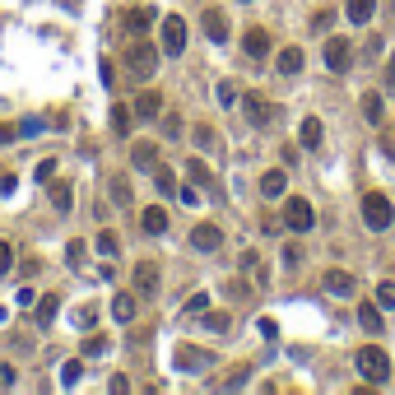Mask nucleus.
<instances>
[{
	"label": "nucleus",
	"instance_id": "obj_9",
	"mask_svg": "<svg viewBox=\"0 0 395 395\" xmlns=\"http://www.w3.org/2000/svg\"><path fill=\"white\" fill-rule=\"evenodd\" d=\"M321 289L335 293V298H353V293H358V279H353L349 270H326L321 274Z\"/></svg>",
	"mask_w": 395,
	"mask_h": 395
},
{
	"label": "nucleus",
	"instance_id": "obj_4",
	"mask_svg": "<svg viewBox=\"0 0 395 395\" xmlns=\"http://www.w3.org/2000/svg\"><path fill=\"white\" fill-rule=\"evenodd\" d=\"M158 47H163V56H182L186 51V19L182 15H167L158 24Z\"/></svg>",
	"mask_w": 395,
	"mask_h": 395
},
{
	"label": "nucleus",
	"instance_id": "obj_51",
	"mask_svg": "<svg viewBox=\"0 0 395 395\" xmlns=\"http://www.w3.org/2000/svg\"><path fill=\"white\" fill-rule=\"evenodd\" d=\"M15 135H19L15 126H0V144H10V140H15Z\"/></svg>",
	"mask_w": 395,
	"mask_h": 395
},
{
	"label": "nucleus",
	"instance_id": "obj_48",
	"mask_svg": "<svg viewBox=\"0 0 395 395\" xmlns=\"http://www.w3.org/2000/svg\"><path fill=\"white\" fill-rule=\"evenodd\" d=\"M37 131H42V121H37V117H28V121L19 126V135H37Z\"/></svg>",
	"mask_w": 395,
	"mask_h": 395
},
{
	"label": "nucleus",
	"instance_id": "obj_20",
	"mask_svg": "<svg viewBox=\"0 0 395 395\" xmlns=\"http://www.w3.org/2000/svg\"><path fill=\"white\" fill-rule=\"evenodd\" d=\"M344 15H349L353 24H367V19L377 15V0H344Z\"/></svg>",
	"mask_w": 395,
	"mask_h": 395
},
{
	"label": "nucleus",
	"instance_id": "obj_34",
	"mask_svg": "<svg viewBox=\"0 0 395 395\" xmlns=\"http://www.w3.org/2000/svg\"><path fill=\"white\" fill-rule=\"evenodd\" d=\"M205 330L224 335V330H228V312H205Z\"/></svg>",
	"mask_w": 395,
	"mask_h": 395
},
{
	"label": "nucleus",
	"instance_id": "obj_33",
	"mask_svg": "<svg viewBox=\"0 0 395 395\" xmlns=\"http://www.w3.org/2000/svg\"><path fill=\"white\" fill-rule=\"evenodd\" d=\"M84 256H89V246L79 242V237H75L70 246H65V260H70V270H79V265H84Z\"/></svg>",
	"mask_w": 395,
	"mask_h": 395
},
{
	"label": "nucleus",
	"instance_id": "obj_52",
	"mask_svg": "<svg viewBox=\"0 0 395 395\" xmlns=\"http://www.w3.org/2000/svg\"><path fill=\"white\" fill-rule=\"evenodd\" d=\"M0 321H5V307H0Z\"/></svg>",
	"mask_w": 395,
	"mask_h": 395
},
{
	"label": "nucleus",
	"instance_id": "obj_42",
	"mask_svg": "<svg viewBox=\"0 0 395 395\" xmlns=\"http://www.w3.org/2000/svg\"><path fill=\"white\" fill-rule=\"evenodd\" d=\"M177 200H182V205H200V191L196 186H177Z\"/></svg>",
	"mask_w": 395,
	"mask_h": 395
},
{
	"label": "nucleus",
	"instance_id": "obj_17",
	"mask_svg": "<svg viewBox=\"0 0 395 395\" xmlns=\"http://www.w3.org/2000/svg\"><path fill=\"white\" fill-rule=\"evenodd\" d=\"M274 70H279V75H298V70H303V51H298V47H284V51L274 56Z\"/></svg>",
	"mask_w": 395,
	"mask_h": 395
},
{
	"label": "nucleus",
	"instance_id": "obj_41",
	"mask_svg": "<svg viewBox=\"0 0 395 395\" xmlns=\"http://www.w3.org/2000/svg\"><path fill=\"white\" fill-rule=\"evenodd\" d=\"M112 200H117V205H131V186H126V182H112Z\"/></svg>",
	"mask_w": 395,
	"mask_h": 395
},
{
	"label": "nucleus",
	"instance_id": "obj_26",
	"mask_svg": "<svg viewBox=\"0 0 395 395\" xmlns=\"http://www.w3.org/2000/svg\"><path fill=\"white\" fill-rule=\"evenodd\" d=\"M135 303H140L135 293H121V298H117V303H112V317L121 321V326H126V321H135Z\"/></svg>",
	"mask_w": 395,
	"mask_h": 395
},
{
	"label": "nucleus",
	"instance_id": "obj_21",
	"mask_svg": "<svg viewBox=\"0 0 395 395\" xmlns=\"http://www.w3.org/2000/svg\"><path fill=\"white\" fill-rule=\"evenodd\" d=\"M242 274H251L256 284H265V279H270V270H265V260H260V251H242Z\"/></svg>",
	"mask_w": 395,
	"mask_h": 395
},
{
	"label": "nucleus",
	"instance_id": "obj_15",
	"mask_svg": "<svg viewBox=\"0 0 395 395\" xmlns=\"http://www.w3.org/2000/svg\"><path fill=\"white\" fill-rule=\"evenodd\" d=\"M200 24H205V37H210V42H228V15H224V10H205Z\"/></svg>",
	"mask_w": 395,
	"mask_h": 395
},
{
	"label": "nucleus",
	"instance_id": "obj_39",
	"mask_svg": "<svg viewBox=\"0 0 395 395\" xmlns=\"http://www.w3.org/2000/svg\"><path fill=\"white\" fill-rule=\"evenodd\" d=\"M10 265H15V246L0 242V274H10Z\"/></svg>",
	"mask_w": 395,
	"mask_h": 395
},
{
	"label": "nucleus",
	"instance_id": "obj_28",
	"mask_svg": "<svg viewBox=\"0 0 395 395\" xmlns=\"http://www.w3.org/2000/svg\"><path fill=\"white\" fill-rule=\"evenodd\" d=\"M358 321L377 335V330H381V307H377V303H358Z\"/></svg>",
	"mask_w": 395,
	"mask_h": 395
},
{
	"label": "nucleus",
	"instance_id": "obj_31",
	"mask_svg": "<svg viewBox=\"0 0 395 395\" xmlns=\"http://www.w3.org/2000/svg\"><path fill=\"white\" fill-rule=\"evenodd\" d=\"M149 24H153V15H149V10H126V28H131V33L149 28Z\"/></svg>",
	"mask_w": 395,
	"mask_h": 395
},
{
	"label": "nucleus",
	"instance_id": "obj_16",
	"mask_svg": "<svg viewBox=\"0 0 395 395\" xmlns=\"http://www.w3.org/2000/svg\"><path fill=\"white\" fill-rule=\"evenodd\" d=\"M140 228L149 233V237H158V233H167V210H163V205H149V210L140 214Z\"/></svg>",
	"mask_w": 395,
	"mask_h": 395
},
{
	"label": "nucleus",
	"instance_id": "obj_35",
	"mask_svg": "<svg viewBox=\"0 0 395 395\" xmlns=\"http://www.w3.org/2000/svg\"><path fill=\"white\" fill-rule=\"evenodd\" d=\"M377 307L395 312V284H391V279H386V284H377Z\"/></svg>",
	"mask_w": 395,
	"mask_h": 395
},
{
	"label": "nucleus",
	"instance_id": "obj_29",
	"mask_svg": "<svg viewBox=\"0 0 395 395\" xmlns=\"http://www.w3.org/2000/svg\"><path fill=\"white\" fill-rule=\"evenodd\" d=\"M107 349H112V339H107V335H84V358H103Z\"/></svg>",
	"mask_w": 395,
	"mask_h": 395
},
{
	"label": "nucleus",
	"instance_id": "obj_49",
	"mask_svg": "<svg viewBox=\"0 0 395 395\" xmlns=\"http://www.w3.org/2000/svg\"><path fill=\"white\" fill-rule=\"evenodd\" d=\"M98 75H103V84H107V89L117 84V75H112V61H103V65H98Z\"/></svg>",
	"mask_w": 395,
	"mask_h": 395
},
{
	"label": "nucleus",
	"instance_id": "obj_7",
	"mask_svg": "<svg viewBox=\"0 0 395 395\" xmlns=\"http://www.w3.org/2000/svg\"><path fill=\"white\" fill-rule=\"evenodd\" d=\"M172 367H177V372H205V367H210V349L177 344V349H172Z\"/></svg>",
	"mask_w": 395,
	"mask_h": 395
},
{
	"label": "nucleus",
	"instance_id": "obj_25",
	"mask_svg": "<svg viewBox=\"0 0 395 395\" xmlns=\"http://www.w3.org/2000/svg\"><path fill=\"white\" fill-rule=\"evenodd\" d=\"M51 205H56L61 214H70L75 210V191H70L65 182H51Z\"/></svg>",
	"mask_w": 395,
	"mask_h": 395
},
{
	"label": "nucleus",
	"instance_id": "obj_10",
	"mask_svg": "<svg viewBox=\"0 0 395 395\" xmlns=\"http://www.w3.org/2000/svg\"><path fill=\"white\" fill-rule=\"evenodd\" d=\"M242 117H246L251 126H270V121H274V107L265 103L260 93H246V98H242Z\"/></svg>",
	"mask_w": 395,
	"mask_h": 395
},
{
	"label": "nucleus",
	"instance_id": "obj_27",
	"mask_svg": "<svg viewBox=\"0 0 395 395\" xmlns=\"http://www.w3.org/2000/svg\"><path fill=\"white\" fill-rule=\"evenodd\" d=\"M298 140H303V149H321V121H317V117H307V121H303Z\"/></svg>",
	"mask_w": 395,
	"mask_h": 395
},
{
	"label": "nucleus",
	"instance_id": "obj_37",
	"mask_svg": "<svg viewBox=\"0 0 395 395\" xmlns=\"http://www.w3.org/2000/svg\"><path fill=\"white\" fill-rule=\"evenodd\" d=\"M191 140H196V149H214V131H210V126H196Z\"/></svg>",
	"mask_w": 395,
	"mask_h": 395
},
{
	"label": "nucleus",
	"instance_id": "obj_3",
	"mask_svg": "<svg viewBox=\"0 0 395 395\" xmlns=\"http://www.w3.org/2000/svg\"><path fill=\"white\" fill-rule=\"evenodd\" d=\"M363 224L372 233H386L395 224V210H391V200L381 196V191H367V196H363Z\"/></svg>",
	"mask_w": 395,
	"mask_h": 395
},
{
	"label": "nucleus",
	"instance_id": "obj_38",
	"mask_svg": "<svg viewBox=\"0 0 395 395\" xmlns=\"http://www.w3.org/2000/svg\"><path fill=\"white\" fill-rule=\"evenodd\" d=\"M117 233H98V251H103V256H117Z\"/></svg>",
	"mask_w": 395,
	"mask_h": 395
},
{
	"label": "nucleus",
	"instance_id": "obj_46",
	"mask_svg": "<svg viewBox=\"0 0 395 395\" xmlns=\"http://www.w3.org/2000/svg\"><path fill=\"white\" fill-rule=\"evenodd\" d=\"M107 391H112V395H126V391H131V381H126V377H112V381H107Z\"/></svg>",
	"mask_w": 395,
	"mask_h": 395
},
{
	"label": "nucleus",
	"instance_id": "obj_30",
	"mask_svg": "<svg viewBox=\"0 0 395 395\" xmlns=\"http://www.w3.org/2000/svg\"><path fill=\"white\" fill-rule=\"evenodd\" d=\"M153 186H158V196H172V191H177V177L158 163V167H153Z\"/></svg>",
	"mask_w": 395,
	"mask_h": 395
},
{
	"label": "nucleus",
	"instance_id": "obj_45",
	"mask_svg": "<svg viewBox=\"0 0 395 395\" xmlns=\"http://www.w3.org/2000/svg\"><path fill=\"white\" fill-rule=\"evenodd\" d=\"M219 103H224V107L237 103V89H233V84H219Z\"/></svg>",
	"mask_w": 395,
	"mask_h": 395
},
{
	"label": "nucleus",
	"instance_id": "obj_14",
	"mask_svg": "<svg viewBox=\"0 0 395 395\" xmlns=\"http://www.w3.org/2000/svg\"><path fill=\"white\" fill-rule=\"evenodd\" d=\"M191 246H196V251H219V246H224V233L214 228V224H196V228H191Z\"/></svg>",
	"mask_w": 395,
	"mask_h": 395
},
{
	"label": "nucleus",
	"instance_id": "obj_11",
	"mask_svg": "<svg viewBox=\"0 0 395 395\" xmlns=\"http://www.w3.org/2000/svg\"><path fill=\"white\" fill-rule=\"evenodd\" d=\"M135 117H140V121H158V117H163V93H158V89H144L135 98Z\"/></svg>",
	"mask_w": 395,
	"mask_h": 395
},
{
	"label": "nucleus",
	"instance_id": "obj_50",
	"mask_svg": "<svg viewBox=\"0 0 395 395\" xmlns=\"http://www.w3.org/2000/svg\"><path fill=\"white\" fill-rule=\"evenodd\" d=\"M386 89L395 93V56H391V61H386Z\"/></svg>",
	"mask_w": 395,
	"mask_h": 395
},
{
	"label": "nucleus",
	"instance_id": "obj_47",
	"mask_svg": "<svg viewBox=\"0 0 395 395\" xmlns=\"http://www.w3.org/2000/svg\"><path fill=\"white\" fill-rule=\"evenodd\" d=\"M0 386H5V391L15 386V367H10V363H0Z\"/></svg>",
	"mask_w": 395,
	"mask_h": 395
},
{
	"label": "nucleus",
	"instance_id": "obj_12",
	"mask_svg": "<svg viewBox=\"0 0 395 395\" xmlns=\"http://www.w3.org/2000/svg\"><path fill=\"white\" fill-rule=\"evenodd\" d=\"M186 177H191L196 186H205V191H210V200H219V182H214V172H210V163H205V158H191V163H186Z\"/></svg>",
	"mask_w": 395,
	"mask_h": 395
},
{
	"label": "nucleus",
	"instance_id": "obj_43",
	"mask_svg": "<svg viewBox=\"0 0 395 395\" xmlns=\"http://www.w3.org/2000/svg\"><path fill=\"white\" fill-rule=\"evenodd\" d=\"M15 303H19V307H37V293H33V289H28V284H24V289H19V293H15Z\"/></svg>",
	"mask_w": 395,
	"mask_h": 395
},
{
	"label": "nucleus",
	"instance_id": "obj_6",
	"mask_svg": "<svg viewBox=\"0 0 395 395\" xmlns=\"http://www.w3.org/2000/svg\"><path fill=\"white\" fill-rule=\"evenodd\" d=\"M158 284H163V274L153 260H135V274H131V289L135 298H158Z\"/></svg>",
	"mask_w": 395,
	"mask_h": 395
},
{
	"label": "nucleus",
	"instance_id": "obj_24",
	"mask_svg": "<svg viewBox=\"0 0 395 395\" xmlns=\"http://www.w3.org/2000/svg\"><path fill=\"white\" fill-rule=\"evenodd\" d=\"M131 117H135V107H126V103L112 107V135H131Z\"/></svg>",
	"mask_w": 395,
	"mask_h": 395
},
{
	"label": "nucleus",
	"instance_id": "obj_8",
	"mask_svg": "<svg viewBox=\"0 0 395 395\" xmlns=\"http://www.w3.org/2000/svg\"><path fill=\"white\" fill-rule=\"evenodd\" d=\"M326 65H330L335 75H344L353 65V47H349V37H330L326 42Z\"/></svg>",
	"mask_w": 395,
	"mask_h": 395
},
{
	"label": "nucleus",
	"instance_id": "obj_44",
	"mask_svg": "<svg viewBox=\"0 0 395 395\" xmlns=\"http://www.w3.org/2000/svg\"><path fill=\"white\" fill-rule=\"evenodd\" d=\"M284 265L298 270V265H303V251H298V246H284Z\"/></svg>",
	"mask_w": 395,
	"mask_h": 395
},
{
	"label": "nucleus",
	"instance_id": "obj_19",
	"mask_svg": "<svg viewBox=\"0 0 395 395\" xmlns=\"http://www.w3.org/2000/svg\"><path fill=\"white\" fill-rule=\"evenodd\" d=\"M33 312H37V326H51V321H56V312H61V298L37 293V307H33Z\"/></svg>",
	"mask_w": 395,
	"mask_h": 395
},
{
	"label": "nucleus",
	"instance_id": "obj_18",
	"mask_svg": "<svg viewBox=\"0 0 395 395\" xmlns=\"http://www.w3.org/2000/svg\"><path fill=\"white\" fill-rule=\"evenodd\" d=\"M284 186H289V177L274 167V172H265V177H260V196H265V200H279V196H284Z\"/></svg>",
	"mask_w": 395,
	"mask_h": 395
},
{
	"label": "nucleus",
	"instance_id": "obj_32",
	"mask_svg": "<svg viewBox=\"0 0 395 395\" xmlns=\"http://www.w3.org/2000/svg\"><path fill=\"white\" fill-rule=\"evenodd\" d=\"M79 377H84V363H79V358H70V363H61V386H75Z\"/></svg>",
	"mask_w": 395,
	"mask_h": 395
},
{
	"label": "nucleus",
	"instance_id": "obj_36",
	"mask_svg": "<svg viewBox=\"0 0 395 395\" xmlns=\"http://www.w3.org/2000/svg\"><path fill=\"white\" fill-rule=\"evenodd\" d=\"M200 312H210V293H191V303H186V317H200Z\"/></svg>",
	"mask_w": 395,
	"mask_h": 395
},
{
	"label": "nucleus",
	"instance_id": "obj_23",
	"mask_svg": "<svg viewBox=\"0 0 395 395\" xmlns=\"http://www.w3.org/2000/svg\"><path fill=\"white\" fill-rule=\"evenodd\" d=\"M363 117H367V126H381V117H386L381 93H363Z\"/></svg>",
	"mask_w": 395,
	"mask_h": 395
},
{
	"label": "nucleus",
	"instance_id": "obj_1",
	"mask_svg": "<svg viewBox=\"0 0 395 395\" xmlns=\"http://www.w3.org/2000/svg\"><path fill=\"white\" fill-rule=\"evenodd\" d=\"M353 367H358V377H363L367 386H381V381L391 377V358H386V349H377V344H363L358 358H353Z\"/></svg>",
	"mask_w": 395,
	"mask_h": 395
},
{
	"label": "nucleus",
	"instance_id": "obj_13",
	"mask_svg": "<svg viewBox=\"0 0 395 395\" xmlns=\"http://www.w3.org/2000/svg\"><path fill=\"white\" fill-rule=\"evenodd\" d=\"M131 163H135V172H153V167H158V144H153V140H135Z\"/></svg>",
	"mask_w": 395,
	"mask_h": 395
},
{
	"label": "nucleus",
	"instance_id": "obj_40",
	"mask_svg": "<svg viewBox=\"0 0 395 395\" xmlns=\"http://www.w3.org/2000/svg\"><path fill=\"white\" fill-rule=\"evenodd\" d=\"M51 177H56V158H42L37 163V182H51Z\"/></svg>",
	"mask_w": 395,
	"mask_h": 395
},
{
	"label": "nucleus",
	"instance_id": "obj_5",
	"mask_svg": "<svg viewBox=\"0 0 395 395\" xmlns=\"http://www.w3.org/2000/svg\"><path fill=\"white\" fill-rule=\"evenodd\" d=\"M312 224H317V210H312V200H303V196H289V200H284V228L307 233Z\"/></svg>",
	"mask_w": 395,
	"mask_h": 395
},
{
	"label": "nucleus",
	"instance_id": "obj_22",
	"mask_svg": "<svg viewBox=\"0 0 395 395\" xmlns=\"http://www.w3.org/2000/svg\"><path fill=\"white\" fill-rule=\"evenodd\" d=\"M242 42H246V56H256V61H260V56L270 51V33H265V28H251Z\"/></svg>",
	"mask_w": 395,
	"mask_h": 395
},
{
	"label": "nucleus",
	"instance_id": "obj_2",
	"mask_svg": "<svg viewBox=\"0 0 395 395\" xmlns=\"http://www.w3.org/2000/svg\"><path fill=\"white\" fill-rule=\"evenodd\" d=\"M126 70L131 75H140V79H149L153 70H158V51H153V42H144V37H135V42L126 47Z\"/></svg>",
	"mask_w": 395,
	"mask_h": 395
}]
</instances>
